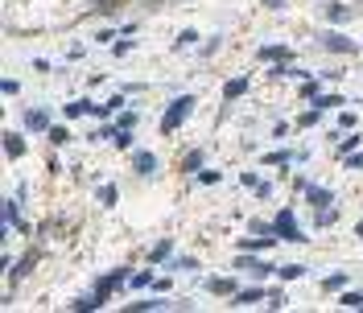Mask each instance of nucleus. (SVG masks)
I'll return each mask as SVG.
<instances>
[{
    "instance_id": "1",
    "label": "nucleus",
    "mask_w": 363,
    "mask_h": 313,
    "mask_svg": "<svg viewBox=\"0 0 363 313\" xmlns=\"http://www.w3.org/2000/svg\"><path fill=\"white\" fill-rule=\"evenodd\" d=\"M194 107H198V99H194L190 91H186V95H174V99L165 103V116H161V124H157V128H161V136H174V132H178V128H182V124L194 116Z\"/></svg>"
},
{
    "instance_id": "2",
    "label": "nucleus",
    "mask_w": 363,
    "mask_h": 313,
    "mask_svg": "<svg viewBox=\"0 0 363 313\" xmlns=\"http://www.w3.org/2000/svg\"><path fill=\"white\" fill-rule=\"evenodd\" d=\"M318 50H326V54H335V58H355V54H360V41L347 37L343 25H326V29L318 33Z\"/></svg>"
},
{
    "instance_id": "3",
    "label": "nucleus",
    "mask_w": 363,
    "mask_h": 313,
    "mask_svg": "<svg viewBox=\"0 0 363 313\" xmlns=\"http://www.w3.org/2000/svg\"><path fill=\"white\" fill-rule=\"evenodd\" d=\"M231 268L244 272V277H252V281H269V277H277V264H269L260 252H240Z\"/></svg>"
},
{
    "instance_id": "4",
    "label": "nucleus",
    "mask_w": 363,
    "mask_h": 313,
    "mask_svg": "<svg viewBox=\"0 0 363 313\" xmlns=\"http://www.w3.org/2000/svg\"><path fill=\"white\" fill-rule=\"evenodd\" d=\"M273 231H277V239H281V244H306V239H310V235L298 227V215H293V206H285V211L273 219Z\"/></svg>"
},
{
    "instance_id": "5",
    "label": "nucleus",
    "mask_w": 363,
    "mask_h": 313,
    "mask_svg": "<svg viewBox=\"0 0 363 313\" xmlns=\"http://www.w3.org/2000/svg\"><path fill=\"white\" fill-rule=\"evenodd\" d=\"M265 301H269V289H265V281L240 285V293H236V297H227V305H231V310H252V305H265Z\"/></svg>"
},
{
    "instance_id": "6",
    "label": "nucleus",
    "mask_w": 363,
    "mask_h": 313,
    "mask_svg": "<svg viewBox=\"0 0 363 313\" xmlns=\"http://www.w3.org/2000/svg\"><path fill=\"white\" fill-rule=\"evenodd\" d=\"M37 260H41V248H29L21 260H12V268H4V277H8V289H17L33 268H37Z\"/></svg>"
},
{
    "instance_id": "7",
    "label": "nucleus",
    "mask_w": 363,
    "mask_h": 313,
    "mask_svg": "<svg viewBox=\"0 0 363 313\" xmlns=\"http://www.w3.org/2000/svg\"><path fill=\"white\" fill-rule=\"evenodd\" d=\"M128 157H132V173H136V177H157V169H161V157H157L153 149H132Z\"/></svg>"
},
{
    "instance_id": "8",
    "label": "nucleus",
    "mask_w": 363,
    "mask_h": 313,
    "mask_svg": "<svg viewBox=\"0 0 363 313\" xmlns=\"http://www.w3.org/2000/svg\"><path fill=\"white\" fill-rule=\"evenodd\" d=\"M21 128H25L29 136H45V132L54 128V120H50V111H45V107H29V111L21 116Z\"/></svg>"
},
{
    "instance_id": "9",
    "label": "nucleus",
    "mask_w": 363,
    "mask_h": 313,
    "mask_svg": "<svg viewBox=\"0 0 363 313\" xmlns=\"http://www.w3.org/2000/svg\"><path fill=\"white\" fill-rule=\"evenodd\" d=\"M322 17H326V25H351L355 21V4L351 0H331V4H322Z\"/></svg>"
},
{
    "instance_id": "10",
    "label": "nucleus",
    "mask_w": 363,
    "mask_h": 313,
    "mask_svg": "<svg viewBox=\"0 0 363 313\" xmlns=\"http://www.w3.org/2000/svg\"><path fill=\"white\" fill-rule=\"evenodd\" d=\"M298 54L285 45V41H269V45H260L256 50V62H265V66H273V62H293Z\"/></svg>"
},
{
    "instance_id": "11",
    "label": "nucleus",
    "mask_w": 363,
    "mask_h": 313,
    "mask_svg": "<svg viewBox=\"0 0 363 313\" xmlns=\"http://www.w3.org/2000/svg\"><path fill=\"white\" fill-rule=\"evenodd\" d=\"M21 132H25V128H21ZM21 132H17V128H4V136H0V144H4V157H8V161H21V157L29 153V140H25Z\"/></svg>"
},
{
    "instance_id": "12",
    "label": "nucleus",
    "mask_w": 363,
    "mask_h": 313,
    "mask_svg": "<svg viewBox=\"0 0 363 313\" xmlns=\"http://www.w3.org/2000/svg\"><path fill=\"white\" fill-rule=\"evenodd\" d=\"M17 202H21V198H4V227H12L17 235H33V227L25 223V215H21Z\"/></svg>"
},
{
    "instance_id": "13",
    "label": "nucleus",
    "mask_w": 363,
    "mask_h": 313,
    "mask_svg": "<svg viewBox=\"0 0 363 313\" xmlns=\"http://www.w3.org/2000/svg\"><path fill=\"white\" fill-rule=\"evenodd\" d=\"M178 301H165V293H153V297H141V301H128V313H157V310H174Z\"/></svg>"
},
{
    "instance_id": "14",
    "label": "nucleus",
    "mask_w": 363,
    "mask_h": 313,
    "mask_svg": "<svg viewBox=\"0 0 363 313\" xmlns=\"http://www.w3.org/2000/svg\"><path fill=\"white\" fill-rule=\"evenodd\" d=\"M248 91H252V78H248V74H236V78L223 83V103H240Z\"/></svg>"
},
{
    "instance_id": "15",
    "label": "nucleus",
    "mask_w": 363,
    "mask_h": 313,
    "mask_svg": "<svg viewBox=\"0 0 363 313\" xmlns=\"http://www.w3.org/2000/svg\"><path fill=\"white\" fill-rule=\"evenodd\" d=\"M306 202H310L314 211H322V206H335V190H331V186H318V182H310V186H306Z\"/></svg>"
},
{
    "instance_id": "16",
    "label": "nucleus",
    "mask_w": 363,
    "mask_h": 313,
    "mask_svg": "<svg viewBox=\"0 0 363 313\" xmlns=\"http://www.w3.org/2000/svg\"><path fill=\"white\" fill-rule=\"evenodd\" d=\"M273 244H281V239H277V235H252V231H248V235H240L236 248H240V252H260V256H265Z\"/></svg>"
},
{
    "instance_id": "17",
    "label": "nucleus",
    "mask_w": 363,
    "mask_h": 313,
    "mask_svg": "<svg viewBox=\"0 0 363 313\" xmlns=\"http://www.w3.org/2000/svg\"><path fill=\"white\" fill-rule=\"evenodd\" d=\"M207 293L211 297H236L240 293V281L236 277H207Z\"/></svg>"
},
{
    "instance_id": "18",
    "label": "nucleus",
    "mask_w": 363,
    "mask_h": 313,
    "mask_svg": "<svg viewBox=\"0 0 363 313\" xmlns=\"http://www.w3.org/2000/svg\"><path fill=\"white\" fill-rule=\"evenodd\" d=\"M103 305H107V301H103V297H99V293L91 289V293H83V297H74V301H70L66 310H70V313H91V310H103Z\"/></svg>"
},
{
    "instance_id": "19",
    "label": "nucleus",
    "mask_w": 363,
    "mask_h": 313,
    "mask_svg": "<svg viewBox=\"0 0 363 313\" xmlns=\"http://www.w3.org/2000/svg\"><path fill=\"white\" fill-rule=\"evenodd\" d=\"M95 107L99 103H91V99H70V103H62V116L66 120H83V116H95Z\"/></svg>"
},
{
    "instance_id": "20",
    "label": "nucleus",
    "mask_w": 363,
    "mask_h": 313,
    "mask_svg": "<svg viewBox=\"0 0 363 313\" xmlns=\"http://www.w3.org/2000/svg\"><path fill=\"white\" fill-rule=\"evenodd\" d=\"M178 165H182V173H190V177H194V173L207 165V149H190V153H182V161H178Z\"/></svg>"
},
{
    "instance_id": "21",
    "label": "nucleus",
    "mask_w": 363,
    "mask_h": 313,
    "mask_svg": "<svg viewBox=\"0 0 363 313\" xmlns=\"http://www.w3.org/2000/svg\"><path fill=\"white\" fill-rule=\"evenodd\" d=\"M169 256H174V239H169V235L149 248V264H169Z\"/></svg>"
},
{
    "instance_id": "22",
    "label": "nucleus",
    "mask_w": 363,
    "mask_h": 313,
    "mask_svg": "<svg viewBox=\"0 0 363 313\" xmlns=\"http://www.w3.org/2000/svg\"><path fill=\"white\" fill-rule=\"evenodd\" d=\"M360 144H363V136L351 128V136H347V132H339V140H335V153H339V157H351Z\"/></svg>"
},
{
    "instance_id": "23",
    "label": "nucleus",
    "mask_w": 363,
    "mask_h": 313,
    "mask_svg": "<svg viewBox=\"0 0 363 313\" xmlns=\"http://www.w3.org/2000/svg\"><path fill=\"white\" fill-rule=\"evenodd\" d=\"M318 95H322V78H314V74H310V78H302V87H298V99L314 103Z\"/></svg>"
},
{
    "instance_id": "24",
    "label": "nucleus",
    "mask_w": 363,
    "mask_h": 313,
    "mask_svg": "<svg viewBox=\"0 0 363 313\" xmlns=\"http://www.w3.org/2000/svg\"><path fill=\"white\" fill-rule=\"evenodd\" d=\"M45 140H50V149H62V144H70V140H74V132H70L66 124H54V128L45 132Z\"/></svg>"
},
{
    "instance_id": "25",
    "label": "nucleus",
    "mask_w": 363,
    "mask_h": 313,
    "mask_svg": "<svg viewBox=\"0 0 363 313\" xmlns=\"http://www.w3.org/2000/svg\"><path fill=\"white\" fill-rule=\"evenodd\" d=\"M260 161H265V165H285V169H289V165L298 161V153H293V149H273V153H265Z\"/></svg>"
},
{
    "instance_id": "26",
    "label": "nucleus",
    "mask_w": 363,
    "mask_h": 313,
    "mask_svg": "<svg viewBox=\"0 0 363 313\" xmlns=\"http://www.w3.org/2000/svg\"><path fill=\"white\" fill-rule=\"evenodd\" d=\"M198 37H203V33H198V29H190V25H186V29H182V33H178V37H174V50H178V54H182V50H194V45H198Z\"/></svg>"
},
{
    "instance_id": "27",
    "label": "nucleus",
    "mask_w": 363,
    "mask_h": 313,
    "mask_svg": "<svg viewBox=\"0 0 363 313\" xmlns=\"http://www.w3.org/2000/svg\"><path fill=\"white\" fill-rule=\"evenodd\" d=\"M169 272H198V256H169Z\"/></svg>"
},
{
    "instance_id": "28",
    "label": "nucleus",
    "mask_w": 363,
    "mask_h": 313,
    "mask_svg": "<svg viewBox=\"0 0 363 313\" xmlns=\"http://www.w3.org/2000/svg\"><path fill=\"white\" fill-rule=\"evenodd\" d=\"M306 277V264H277V281L289 285V281H302Z\"/></svg>"
},
{
    "instance_id": "29",
    "label": "nucleus",
    "mask_w": 363,
    "mask_h": 313,
    "mask_svg": "<svg viewBox=\"0 0 363 313\" xmlns=\"http://www.w3.org/2000/svg\"><path fill=\"white\" fill-rule=\"evenodd\" d=\"M120 8H124V0H95L91 4L95 17H120Z\"/></svg>"
},
{
    "instance_id": "30",
    "label": "nucleus",
    "mask_w": 363,
    "mask_h": 313,
    "mask_svg": "<svg viewBox=\"0 0 363 313\" xmlns=\"http://www.w3.org/2000/svg\"><path fill=\"white\" fill-rule=\"evenodd\" d=\"M339 305H343V310H360L363 313V289H343V293H339Z\"/></svg>"
},
{
    "instance_id": "31",
    "label": "nucleus",
    "mask_w": 363,
    "mask_h": 313,
    "mask_svg": "<svg viewBox=\"0 0 363 313\" xmlns=\"http://www.w3.org/2000/svg\"><path fill=\"white\" fill-rule=\"evenodd\" d=\"M132 132H136V128H116V136H112V144H116L120 153H132V149H136V144H132Z\"/></svg>"
},
{
    "instance_id": "32",
    "label": "nucleus",
    "mask_w": 363,
    "mask_h": 313,
    "mask_svg": "<svg viewBox=\"0 0 363 313\" xmlns=\"http://www.w3.org/2000/svg\"><path fill=\"white\" fill-rule=\"evenodd\" d=\"M95 198H99V206H116V202H120V190H116L112 182H103V186L95 190Z\"/></svg>"
},
{
    "instance_id": "33",
    "label": "nucleus",
    "mask_w": 363,
    "mask_h": 313,
    "mask_svg": "<svg viewBox=\"0 0 363 313\" xmlns=\"http://www.w3.org/2000/svg\"><path fill=\"white\" fill-rule=\"evenodd\" d=\"M347 285H351V277H347V272H331V277L322 281V289H326V293H343Z\"/></svg>"
},
{
    "instance_id": "34",
    "label": "nucleus",
    "mask_w": 363,
    "mask_h": 313,
    "mask_svg": "<svg viewBox=\"0 0 363 313\" xmlns=\"http://www.w3.org/2000/svg\"><path fill=\"white\" fill-rule=\"evenodd\" d=\"M343 103H347V99H343V95H326V91H322V95H318V99H314V107H322V111H339V107H343Z\"/></svg>"
},
{
    "instance_id": "35",
    "label": "nucleus",
    "mask_w": 363,
    "mask_h": 313,
    "mask_svg": "<svg viewBox=\"0 0 363 313\" xmlns=\"http://www.w3.org/2000/svg\"><path fill=\"white\" fill-rule=\"evenodd\" d=\"M318 120H322V107H314V103H310V107L298 116V128H318Z\"/></svg>"
},
{
    "instance_id": "36",
    "label": "nucleus",
    "mask_w": 363,
    "mask_h": 313,
    "mask_svg": "<svg viewBox=\"0 0 363 313\" xmlns=\"http://www.w3.org/2000/svg\"><path fill=\"white\" fill-rule=\"evenodd\" d=\"M128 289H136V293H141V289H153V268L132 272V277H128Z\"/></svg>"
},
{
    "instance_id": "37",
    "label": "nucleus",
    "mask_w": 363,
    "mask_h": 313,
    "mask_svg": "<svg viewBox=\"0 0 363 313\" xmlns=\"http://www.w3.org/2000/svg\"><path fill=\"white\" fill-rule=\"evenodd\" d=\"M136 124H141L136 107H124V111H116V128H136Z\"/></svg>"
},
{
    "instance_id": "38",
    "label": "nucleus",
    "mask_w": 363,
    "mask_h": 313,
    "mask_svg": "<svg viewBox=\"0 0 363 313\" xmlns=\"http://www.w3.org/2000/svg\"><path fill=\"white\" fill-rule=\"evenodd\" d=\"M194 177H198V186H219V182H223V169H207V165H203Z\"/></svg>"
},
{
    "instance_id": "39",
    "label": "nucleus",
    "mask_w": 363,
    "mask_h": 313,
    "mask_svg": "<svg viewBox=\"0 0 363 313\" xmlns=\"http://www.w3.org/2000/svg\"><path fill=\"white\" fill-rule=\"evenodd\" d=\"M314 223H318V227H335V223H339V211H335V206H322V211H314Z\"/></svg>"
},
{
    "instance_id": "40",
    "label": "nucleus",
    "mask_w": 363,
    "mask_h": 313,
    "mask_svg": "<svg viewBox=\"0 0 363 313\" xmlns=\"http://www.w3.org/2000/svg\"><path fill=\"white\" fill-rule=\"evenodd\" d=\"M339 128H343V132H351V128H360V116H355L351 107H339Z\"/></svg>"
},
{
    "instance_id": "41",
    "label": "nucleus",
    "mask_w": 363,
    "mask_h": 313,
    "mask_svg": "<svg viewBox=\"0 0 363 313\" xmlns=\"http://www.w3.org/2000/svg\"><path fill=\"white\" fill-rule=\"evenodd\" d=\"M285 305H289L285 289H269V301H265V310H285Z\"/></svg>"
},
{
    "instance_id": "42",
    "label": "nucleus",
    "mask_w": 363,
    "mask_h": 313,
    "mask_svg": "<svg viewBox=\"0 0 363 313\" xmlns=\"http://www.w3.org/2000/svg\"><path fill=\"white\" fill-rule=\"evenodd\" d=\"M0 95H4V99H17V95H21V78H12V74H8V78L0 83Z\"/></svg>"
},
{
    "instance_id": "43",
    "label": "nucleus",
    "mask_w": 363,
    "mask_h": 313,
    "mask_svg": "<svg viewBox=\"0 0 363 313\" xmlns=\"http://www.w3.org/2000/svg\"><path fill=\"white\" fill-rule=\"evenodd\" d=\"M219 45H223V33H215V37H207V41H203V58H211V54H219Z\"/></svg>"
},
{
    "instance_id": "44",
    "label": "nucleus",
    "mask_w": 363,
    "mask_h": 313,
    "mask_svg": "<svg viewBox=\"0 0 363 313\" xmlns=\"http://www.w3.org/2000/svg\"><path fill=\"white\" fill-rule=\"evenodd\" d=\"M112 54H116V58H124V54H132V37L124 33L120 41H112Z\"/></svg>"
},
{
    "instance_id": "45",
    "label": "nucleus",
    "mask_w": 363,
    "mask_h": 313,
    "mask_svg": "<svg viewBox=\"0 0 363 313\" xmlns=\"http://www.w3.org/2000/svg\"><path fill=\"white\" fill-rule=\"evenodd\" d=\"M116 37H120V33H116V29H99V33H95V41H99V45H112V41H116Z\"/></svg>"
},
{
    "instance_id": "46",
    "label": "nucleus",
    "mask_w": 363,
    "mask_h": 313,
    "mask_svg": "<svg viewBox=\"0 0 363 313\" xmlns=\"http://www.w3.org/2000/svg\"><path fill=\"white\" fill-rule=\"evenodd\" d=\"M240 182H244L248 190H256V182H260V177H256V169H244V173H240Z\"/></svg>"
},
{
    "instance_id": "47",
    "label": "nucleus",
    "mask_w": 363,
    "mask_h": 313,
    "mask_svg": "<svg viewBox=\"0 0 363 313\" xmlns=\"http://www.w3.org/2000/svg\"><path fill=\"white\" fill-rule=\"evenodd\" d=\"M252 194H256V198H269V194H273V182H265V177H260V182H256V190H252Z\"/></svg>"
},
{
    "instance_id": "48",
    "label": "nucleus",
    "mask_w": 363,
    "mask_h": 313,
    "mask_svg": "<svg viewBox=\"0 0 363 313\" xmlns=\"http://www.w3.org/2000/svg\"><path fill=\"white\" fill-rule=\"evenodd\" d=\"M347 169H363V149H355V153L347 157Z\"/></svg>"
},
{
    "instance_id": "49",
    "label": "nucleus",
    "mask_w": 363,
    "mask_h": 313,
    "mask_svg": "<svg viewBox=\"0 0 363 313\" xmlns=\"http://www.w3.org/2000/svg\"><path fill=\"white\" fill-rule=\"evenodd\" d=\"M33 70H37V74H50L54 66H50V58H33Z\"/></svg>"
},
{
    "instance_id": "50",
    "label": "nucleus",
    "mask_w": 363,
    "mask_h": 313,
    "mask_svg": "<svg viewBox=\"0 0 363 313\" xmlns=\"http://www.w3.org/2000/svg\"><path fill=\"white\" fill-rule=\"evenodd\" d=\"M289 128H293V124H289V120H281V124H273V136H281V140H285V136H289Z\"/></svg>"
},
{
    "instance_id": "51",
    "label": "nucleus",
    "mask_w": 363,
    "mask_h": 313,
    "mask_svg": "<svg viewBox=\"0 0 363 313\" xmlns=\"http://www.w3.org/2000/svg\"><path fill=\"white\" fill-rule=\"evenodd\" d=\"M153 293H169V277H153Z\"/></svg>"
},
{
    "instance_id": "52",
    "label": "nucleus",
    "mask_w": 363,
    "mask_h": 313,
    "mask_svg": "<svg viewBox=\"0 0 363 313\" xmlns=\"http://www.w3.org/2000/svg\"><path fill=\"white\" fill-rule=\"evenodd\" d=\"M45 169H50V173H54V177H58V173H62V161H58V157H54V153H50V161H45Z\"/></svg>"
},
{
    "instance_id": "53",
    "label": "nucleus",
    "mask_w": 363,
    "mask_h": 313,
    "mask_svg": "<svg viewBox=\"0 0 363 313\" xmlns=\"http://www.w3.org/2000/svg\"><path fill=\"white\" fill-rule=\"evenodd\" d=\"M260 4H265V8H269V12H281V8H285V4H289V0H260Z\"/></svg>"
},
{
    "instance_id": "54",
    "label": "nucleus",
    "mask_w": 363,
    "mask_h": 313,
    "mask_svg": "<svg viewBox=\"0 0 363 313\" xmlns=\"http://www.w3.org/2000/svg\"><path fill=\"white\" fill-rule=\"evenodd\" d=\"M355 239H363V223H355Z\"/></svg>"
},
{
    "instance_id": "55",
    "label": "nucleus",
    "mask_w": 363,
    "mask_h": 313,
    "mask_svg": "<svg viewBox=\"0 0 363 313\" xmlns=\"http://www.w3.org/2000/svg\"><path fill=\"white\" fill-rule=\"evenodd\" d=\"M355 4H363V0H355Z\"/></svg>"
}]
</instances>
